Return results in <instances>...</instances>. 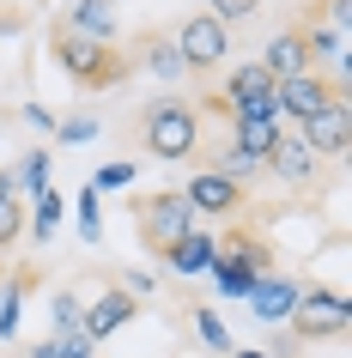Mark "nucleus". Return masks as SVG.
Here are the masks:
<instances>
[{"instance_id":"nucleus-1","label":"nucleus","mask_w":352,"mask_h":358,"mask_svg":"<svg viewBox=\"0 0 352 358\" xmlns=\"http://www.w3.org/2000/svg\"><path fill=\"white\" fill-rule=\"evenodd\" d=\"M134 140H140V152L158 158V164H183V158L201 152V115H195L188 97L164 92V97H152L146 110L134 115Z\"/></svg>"},{"instance_id":"nucleus-2","label":"nucleus","mask_w":352,"mask_h":358,"mask_svg":"<svg viewBox=\"0 0 352 358\" xmlns=\"http://www.w3.org/2000/svg\"><path fill=\"white\" fill-rule=\"evenodd\" d=\"M49 55H55V67L73 79L79 92H110V85H122V79H128V61L115 55V49H104V43H92V37H79V31H67V24H55Z\"/></svg>"},{"instance_id":"nucleus-3","label":"nucleus","mask_w":352,"mask_h":358,"mask_svg":"<svg viewBox=\"0 0 352 358\" xmlns=\"http://www.w3.org/2000/svg\"><path fill=\"white\" fill-rule=\"evenodd\" d=\"M134 225H140V243L164 255L176 237L195 231V213H188L183 189H158V194H140V201H134Z\"/></svg>"},{"instance_id":"nucleus-4","label":"nucleus","mask_w":352,"mask_h":358,"mask_svg":"<svg viewBox=\"0 0 352 358\" xmlns=\"http://www.w3.org/2000/svg\"><path fill=\"white\" fill-rule=\"evenodd\" d=\"M219 92H225V103H231V115H249V122H279V85L267 79V67H261V61L231 67V79H225Z\"/></svg>"},{"instance_id":"nucleus-5","label":"nucleus","mask_w":352,"mask_h":358,"mask_svg":"<svg viewBox=\"0 0 352 358\" xmlns=\"http://www.w3.org/2000/svg\"><path fill=\"white\" fill-rule=\"evenodd\" d=\"M352 328V298L346 292H304L292 310V334L297 340H340Z\"/></svg>"},{"instance_id":"nucleus-6","label":"nucleus","mask_w":352,"mask_h":358,"mask_svg":"<svg viewBox=\"0 0 352 358\" xmlns=\"http://www.w3.org/2000/svg\"><path fill=\"white\" fill-rule=\"evenodd\" d=\"M176 55H183L188 73H213L225 55H231V31H225L213 13H195V19H183V31H176Z\"/></svg>"},{"instance_id":"nucleus-7","label":"nucleus","mask_w":352,"mask_h":358,"mask_svg":"<svg viewBox=\"0 0 352 358\" xmlns=\"http://www.w3.org/2000/svg\"><path fill=\"white\" fill-rule=\"evenodd\" d=\"M334 97H346V79H328V73H297V79H279V115L292 122H310L316 110H328Z\"/></svg>"},{"instance_id":"nucleus-8","label":"nucleus","mask_w":352,"mask_h":358,"mask_svg":"<svg viewBox=\"0 0 352 358\" xmlns=\"http://www.w3.org/2000/svg\"><path fill=\"white\" fill-rule=\"evenodd\" d=\"M183 201H188V213H206V219H237L243 213V182H231L219 170H195Z\"/></svg>"},{"instance_id":"nucleus-9","label":"nucleus","mask_w":352,"mask_h":358,"mask_svg":"<svg viewBox=\"0 0 352 358\" xmlns=\"http://www.w3.org/2000/svg\"><path fill=\"white\" fill-rule=\"evenodd\" d=\"M297 140H304L316 158H340L346 140H352V103H346V97H334L328 110H316L310 122H297Z\"/></svg>"},{"instance_id":"nucleus-10","label":"nucleus","mask_w":352,"mask_h":358,"mask_svg":"<svg viewBox=\"0 0 352 358\" xmlns=\"http://www.w3.org/2000/svg\"><path fill=\"white\" fill-rule=\"evenodd\" d=\"M140 316V298H134V292H122V285H110V292H104V298H92L85 303V316H79V340H110L115 328H128V322Z\"/></svg>"},{"instance_id":"nucleus-11","label":"nucleus","mask_w":352,"mask_h":358,"mask_svg":"<svg viewBox=\"0 0 352 358\" xmlns=\"http://www.w3.org/2000/svg\"><path fill=\"white\" fill-rule=\"evenodd\" d=\"M267 176H274V182H286V189H304V182H316V170H322V158H316L310 146H304V140H297V134H279L274 140V152H267Z\"/></svg>"},{"instance_id":"nucleus-12","label":"nucleus","mask_w":352,"mask_h":358,"mask_svg":"<svg viewBox=\"0 0 352 358\" xmlns=\"http://www.w3.org/2000/svg\"><path fill=\"white\" fill-rule=\"evenodd\" d=\"M249 310H255L261 322H292V310H297V298H304V285L297 280H286V273H261L249 292Z\"/></svg>"},{"instance_id":"nucleus-13","label":"nucleus","mask_w":352,"mask_h":358,"mask_svg":"<svg viewBox=\"0 0 352 358\" xmlns=\"http://www.w3.org/2000/svg\"><path fill=\"white\" fill-rule=\"evenodd\" d=\"M219 262L237 267V273H249V280H261V273H274V249H267V237H255V231H225L219 237Z\"/></svg>"},{"instance_id":"nucleus-14","label":"nucleus","mask_w":352,"mask_h":358,"mask_svg":"<svg viewBox=\"0 0 352 358\" xmlns=\"http://www.w3.org/2000/svg\"><path fill=\"white\" fill-rule=\"evenodd\" d=\"M219 262V237H213V231H188V237H176V243L164 249V267L170 273H183V280H195V273H206V267Z\"/></svg>"},{"instance_id":"nucleus-15","label":"nucleus","mask_w":352,"mask_h":358,"mask_svg":"<svg viewBox=\"0 0 352 358\" xmlns=\"http://www.w3.org/2000/svg\"><path fill=\"white\" fill-rule=\"evenodd\" d=\"M261 67H267V79H297V73H310V43H304V31H279L274 43H267V55H261Z\"/></svg>"},{"instance_id":"nucleus-16","label":"nucleus","mask_w":352,"mask_h":358,"mask_svg":"<svg viewBox=\"0 0 352 358\" xmlns=\"http://www.w3.org/2000/svg\"><path fill=\"white\" fill-rule=\"evenodd\" d=\"M61 24L79 31V37H92V43H104V49H115V6L110 0H73Z\"/></svg>"},{"instance_id":"nucleus-17","label":"nucleus","mask_w":352,"mask_h":358,"mask_svg":"<svg viewBox=\"0 0 352 358\" xmlns=\"http://www.w3.org/2000/svg\"><path fill=\"white\" fill-rule=\"evenodd\" d=\"M279 122H249V115H231V146L243 152V158H255V164H267V152H274L279 140Z\"/></svg>"},{"instance_id":"nucleus-18","label":"nucleus","mask_w":352,"mask_h":358,"mask_svg":"<svg viewBox=\"0 0 352 358\" xmlns=\"http://www.w3.org/2000/svg\"><path fill=\"white\" fill-rule=\"evenodd\" d=\"M152 79H164V85H176V79H188V67H183V55H176V43L170 37H146V61H140Z\"/></svg>"},{"instance_id":"nucleus-19","label":"nucleus","mask_w":352,"mask_h":358,"mask_svg":"<svg viewBox=\"0 0 352 358\" xmlns=\"http://www.w3.org/2000/svg\"><path fill=\"white\" fill-rule=\"evenodd\" d=\"M188 328H195V340H201L206 352H231V328H225L206 303H188Z\"/></svg>"},{"instance_id":"nucleus-20","label":"nucleus","mask_w":352,"mask_h":358,"mask_svg":"<svg viewBox=\"0 0 352 358\" xmlns=\"http://www.w3.org/2000/svg\"><path fill=\"white\" fill-rule=\"evenodd\" d=\"M31 201H37V225H31V237H37V243H49V237H55V225H61V194H55V189H37Z\"/></svg>"},{"instance_id":"nucleus-21","label":"nucleus","mask_w":352,"mask_h":358,"mask_svg":"<svg viewBox=\"0 0 352 358\" xmlns=\"http://www.w3.org/2000/svg\"><path fill=\"white\" fill-rule=\"evenodd\" d=\"M43 176H49V152H31V158L19 164V176H13V194H19V201H24V194H37Z\"/></svg>"},{"instance_id":"nucleus-22","label":"nucleus","mask_w":352,"mask_h":358,"mask_svg":"<svg viewBox=\"0 0 352 358\" xmlns=\"http://www.w3.org/2000/svg\"><path fill=\"white\" fill-rule=\"evenodd\" d=\"M24 292H31V273H19V280H13V298L0 303V340H6V334H19V316H24Z\"/></svg>"},{"instance_id":"nucleus-23","label":"nucleus","mask_w":352,"mask_h":358,"mask_svg":"<svg viewBox=\"0 0 352 358\" xmlns=\"http://www.w3.org/2000/svg\"><path fill=\"white\" fill-rule=\"evenodd\" d=\"M79 237H85V243H97V237H104V201H97V189L79 194Z\"/></svg>"},{"instance_id":"nucleus-24","label":"nucleus","mask_w":352,"mask_h":358,"mask_svg":"<svg viewBox=\"0 0 352 358\" xmlns=\"http://www.w3.org/2000/svg\"><path fill=\"white\" fill-rule=\"evenodd\" d=\"M19 231H24V201H19V194H6V201H0V249L19 243Z\"/></svg>"},{"instance_id":"nucleus-25","label":"nucleus","mask_w":352,"mask_h":358,"mask_svg":"<svg viewBox=\"0 0 352 358\" xmlns=\"http://www.w3.org/2000/svg\"><path fill=\"white\" fill-rule=\"evenodd\" d=\"M49 310H55V328H61V334H79V316H85V298H73V292H55V303H49Z\"/></svg>"},{"instance_id":"nucleus-26","label":"nucleus","mask_w":352,"mask_h":358,"mask_svg":"<svg viewBox=\"0 0 352 358\" xmlns=\"http://www.w3.org/2000/svg\"><path fill=\"white\" fill-rule=\"evenodd\" d=\"M255 13H261V0H213V19H219L225 31H231L237 19H255Z\"/></svg>"},{"instance_id":"nucleus-27","label":"nucleus","mask_w":352,"mask_h":358,"mask_svg":"<svg viewBox=\"0 0 352 358\" xmlns=\"http://www.w3.org/2000/svg\"><path fill=\"white\" fill-rule=\"evenodd\" d=\"M128 182H134V164H104V170L92 176V189H97V194H110V189H128Z\"/></svg>"},{"instance_id":"nucleus-28","label":"nucleus","mask_w":352,"mask_h":358,"mask_svg":"<svg viewBox=\"0 0 352 358\" xmlns=\"http://www.w3.org/2000/svg\"><path fill=\"white\" fill-rule=\"evenodd\" d=\"M55 358H97V346L79 334H55Z\"/></svg>"},{"instance_id":"nucleus-29","label":"nucleus","mask_w":352,"mask_h":358,"mask_svg":"<svg viewBox=\"0 0 352 358\" xmlns=\"http://www.w3.org/2000/svg\"><path fill=\"white\" fill-rule=\"evenodd\" d=\"M92 134H97L92 115H73V122H61V140H92Z\"/></svg>"},{"instance_id":"nucleus-30","label":"nucleus","mask_w":352,"mask_h":358,"mask_svg":"<svg viewBox=\"0 0 352 358\" xmlns=\"http://www.w3.org/2000/svg\"><path fill=\"white\" fill-rule=\"evenodd\" d=\"M152 285H158V280H152L146 267H128V273H122V292H134V298H140V292H152Z\"/></svg>"},{"instance_id":"nucleus-31","label":"nucleus","mask_w":352,"mask_h":358,"mask_svg":"<svg viewBox=\"0 0 352 358\" xmlns=\"http://www.w3.org/2000/svg\"><path fill=\"white\" fill-rule=\"evenodd\" d=\"M31 358H55V340H43V346H31Z\"/></svg>"},{"instance_id":"nucleus-32","label":"nucleus","mask_w":352,"mask_h":358,"mask_svg":"<svg viewBox=\"0 0 352 358\" xmlns=\"http://www.w3.org/2000/svg\"><path fill=\"white\" fill-rule=\"evenodd\" d=\"M6 194H13V170H0V201H6Z\"/></svg>"},{"instance_id":"nucleus-33","label":"nucleus","mask_w":352,"mask_h":358,"mask_svg":"<svg viewBox=\"0 0 352 358\" xmlns=\"http://www.w3.org/2000/svg\"><path fill=\"white\" fill-rule=\"evenodd\" d=\"M231 358H274V352H243V346H231Z\"/></svg>"},{"instance_id":"nucleus-34","label":"nucleus","mask_w":352,"mask_h":358,"mask_svg":"<svg viewBox=\"0 0 352 358\" xmlns=\"http://www.w3.org/2000/svg\"><path fill=\"white\" fill-rule=\"evenodd\" d=\"M0 280H6V273H0Z\"/></svg>"}]
</instances>
